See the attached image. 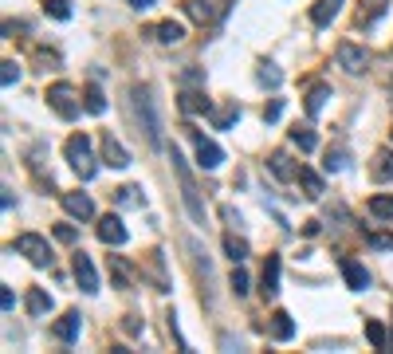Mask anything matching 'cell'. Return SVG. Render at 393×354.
<instances>
[{"label":"cell","instance_id":"6da1fadb","mask_svg":"<svg viewBox=\"0 0 393 354\" xmlns=\"http://www.w3.org/2000/svg\"><path fill=\"white\" fill-rule=\"evenodd\" d=\"M170 161H173V173H177V181H181V201H185L189 217H193L196 225H205V201H201V193H196V181H193V173H189V166H185V158H181L177 146L170 150Z\"/></svg>","mask_w":393,"mask_h":354},{"label":"cell","instance_id":"7a4b0ae2","mask_svg":"<svg viewBox=\"0 0 393 354\" xmlns=\"http://www.w3.org/2000/svg\"><path fill=\"white\" fill-rule=\"evenodd\" d=\"M134 114H138V122H142L145 138L154 146H162V122H157V107H154L150 87H134Z\"/></svg>","mask_w":393,"mask_h":354},{"label":"cell","instance_id":"3957f363","mask_svg":"<svg viewBox=\"0 0 393 354\" xmlns=\"http://www.w3.org/2000/svg\"><path fill=\"white\" fill-rule=\"evenodd\" d=\"M63 154H67L71 169H75L83 181H91V177L99 173V166H94V158H91V138L87 134H71L67 146H63Z\"/></svg>","mask_w":393,"mask_h":354},{"label":"cell","instance_id":"277c9868","mask_svg":"<svg viewBox=\"0 0 393 354\" xmlns=\"http://www.w3.org/2000/svg\"><path fill=\"white\" fill-rule=\"evenodd\" d=\"M48 107L55 110L60 118H79V99H75V87L71 83H52L48 87Z\"/></svg>","mask_w":393,"mask_h":354},{"label":"cell","instance_id":"5b68a950","mask_svg":"<svg viewBox=\"0 0 393 354\" xmlns=\"http://www.w3.org/2000/svg\"><path fill=\"white\" fill-rule=\"evenodd\" d=\"M16 252L28 256L35 268H48V264H52V248H48V240H43L40 232H20L16 236Z\"/></svg>","mask_w":393,"mask_h":354},{"label":"cell","instance_id":"8992f818","mask_svg":"<svg viewBox=\"0 0 393 354\" xmlns=\"http://www.w3.org/2000/svg\"><path fill=\"white\" fill-rule=\"evenodd\" d=\"M185 12L196 24H216L228 12V0H185Z\"/></svg>","mask_w":393,"mask_h":354},{"label":"cell","instance_id":"52a82bcc","mask_svg":"<svg viewBox=\"0 0 393 354\" xmlns=\"http://www.w3.org/2000/svg\"><path fill=\"white\" fill-rule=\"evenodd\" d=\"M189 138H193V146H196V166L201 169H216L224 161V150L213 142V138H205L201 130H189Z\"/></svg>","mask_w":393,"mask_h":354},{"label":"cell","instance_id":"ba28073f","mask_svg":"<svg viewBox=\"0 0 393 354\" xmlns=\"http://www.w3.org/2000/svg\"><path fill=\"white\" fill-rule=\"evenodd\" d=\"M71 272H75V284L83 287L87 295L99 291V272H94V264H91V256H87V252H75V256H71Z\"/></svg>","mask_w":393,"mask_h":354},{"label":"cell","instance_id":"9c48e42d","mask_svg":"<svg viewBox=\"0 0 393 354\" xmlns=\"http://www.w3.org/2000/svg\"><path fill=\"white\" fill-rule=\"evenodd\" d=\"M366 63H370V51L366 48H358V43H338V68L342 71H350V75H358V71H366Z\"/></svg>","mask_w":393,"mask_h":354},{"label":"cell","instance_id":"30bf717a","mask_svg":"<svg viewBox=\"0 0 393 354\" xmlns=\"http://www.w3.org/2000/svg\"><path fill=\"white\" fill-rule=\"evenodd\" d=\"M99 240L111 245V248L126 245V225H122V217H111V213H106V217L99 220Z\"/></svg>","mask_w":393,"mask_h":354},{"label":"cell","instance_id":"8fae6325","mask_svg":"<svg viewBox=\"0 0 393 354\" xmlns=\"http://www.w3.org/2000/svg\"><path fill=\"white\" fill-rule=\"evenodd\" d=\"M60 201H63V209H67L71 217H79V220H91L94 217V201L87 193H63Z\"/></svg>","mask_w":393,"mask_h":354},{"label":"cell","instance_id":"7c38bea8","mask_svg":"<svg viewBox=\"0 0 393 354\" xmlns=\"http://www.w3.org/2000/svg\"><path fill=\"white\" fill-rule=\"evenodd\" d=\"M342 279H346V287H354V291H362V287H370V272L362 268L358 260H342Z\"/></svg>","mask_w":393,"mask_h":354},{"label":"cell","instance_id":"4fadbf2b","mask_svg":"<svg viewBox=\"0 0 393 354\" xmlns=\"http://www.w3.org/2000/svg\"><path fill=\"white\" fill-rule=\"evenodd\" d=\"M103 158H106V166H114V169L130 166V154L122 150V142H118V138H111V134L103 138Z\"/></svg>","mask_w":393,"mask_h":354},{"label":"cell","instance_id":"5bb4252c","mask_svg":"<svg viewBox=\"0 0 393 354\" xmlns=\"http://www.w3.org/2000/svg\"><path fill=\"white\" fill-rule=\"evenodd\" d=\"M260 291L267 295V299H275L279 295V256H267V264H264V279H260Z\"/></svg>","mask_w":393,"mask_h":354},{"label":"cell","instance_id":"9a60e30c","mask_svg":"<svg viewBox=\"0 0 393 354\" xmlns=\"http://www.w3.org/2000/svg\"><path fill=\"white\" fill-rule=\"evenodd\" d=\"M177 107L185 110V114H209V99H205V91H181V99H177Z\"/></svg>","mask_w":393,"mask_h":354},{"label":"cell","instance_id":"2e32d148","mask_svg":"<svg viewBox=\"0 0 393 354\" xmlns=\"http://www.w3.org/2000/svg\"><path fill=\"white\" fill-rule=\"evenodd\" d=\"M79 327H83L79 311H67L60 323H55V338H60V343H75V338H79Z\"/></svg>","mask_w":393,"mask_h":354},{"label":"cell","instance_id":"e0dca14e","mask_svg":"<svg viewBox=\"0 0 393 354\" xmlns=\"http://www.w3.org/2000/svg\"><path fill=\"white\" fill-rule=\"evenodd\" d=\"M370 177H374V181H389V177H393V150H377V154H374Z\"/></svg>","mask_w":393,"mask_h":354},{"label":"cell","instance_id":"ac0fdd59","mask_svg":"<svg viewBox=\"0 0 393 354\" xmlns=\"http://www.w3.org/2000/svg\"><path fill=\"white\" fill-rule=\"evenodd\" d=\"M299 186H303V193H307L311 201H319V197H323V177H319L311 166H299Z\"/></svg>","mask_w":393,"mask_h":354},{"label":"cell","instance_id":"d6986e66","mask_svg":"<svg viewBox=\"0 0 393 354\" xmlns=\"http://www.w3.org/2000/svg\"><path fill=\"white\" fill-rule=\"evenodd\" d=\"M154 36H157V43H170V48H173V43L185 40V28H181L177 20H162V24L154 28Z\"/></svg>","mask_w":393,"mask_h":354},{"label":"cell","instance_id":"ffe728a7","mask_svg":"<svg viewBox=\"0 0 393 354\" xmlns=\"http://www.w3.org/2000/svg\"><path fill=\"white\" fill-rule=\"evenodd\" d=\"M272 338H275V343H287V338H295V323H291L287 311H275V315H272Z\"/></svg>","mask_w":393,"mask_h":354},{"label":"cell","instance_id":"44dd1931","mask_svg":"<svg viewBox=\"0 0 393 354\" xmlns=\"http://www.w3.org/2000/svg\"><path fill=\"white\" fill-rule=\"evenodd\" d=\"M338 9H342V0H319L315 9H311V20H315L319 28H326L334 16H338Z\"/></svg>","mask_w":393,"mask_h":354},{"label":"cell","instance_id":"7402d4cb","mask_svg":"<svg viewBox=\"0 0 393 354\" xmlns=\"http://www.w3.org/2000/svg\"><path fill=\"white\" fill-rule=\"evenodd\" d=\"M385 4H389V0H366V4H362V12H358V24L362 28L377 24V20L385 16Z\"/></svg>","mask_w":393,"mask_h":354},{"label":"cell","instance_id":"603a6c76","mask_svg":"<svg viewBox=\"0 0 393 354\" xmlns=\"http://www.w3.org/2000/svg\"><path fill=\"white\" fill-rule=\"evenodd\" d=\"M48 311H52V295L40 291V287H32V291H28V315L40 319V315H48Z\"/></svg>","mask_w":393,"mask_h":354},{"label":"cell","instance_id":"cb8c5ba5","mask_svg":"<svg viewBox=\"0 0 393 354\" xmlns=\"http://www.w3.org/2000/svg\"><path fill=\"white\" fill-rule=\"evenodd\" d=\"M267 166H272V173L279 177V181H291V177H295V166H291V158L283 150H275L272 158H267Z\"/></svg>","mask_w":393,"mask_h":354},{"label":"cell","instance_id":"d4e9b609","mask_svg":"<svg viewBox=\"0 0 393 354\" xmlns=\"http://www.w3.org/2000/svg\"><path fill=\"white\" fill-rule=\"evenodd\" d=\"M326 95H331V87H326V83H319V87H311V91H307V102H303V107H307L311 118H319V110H323Z\"/></svg>","mask_w":393,"mask_h":354},{"label":"cell","instance_id":"484cf974","mask_svg":"<svg viewBox=\"0 0 393 354\" xmlns=\"http://www.w3.org/2000/svg\"><path fill=\"white\" fill-rule=\"evenodd\" d=\"M83 110H87V114H103V110H106V99H103V91H99L94 83L83 91Z\"/></svg>","mask_w":393,"mask_h":354},{"label":"cell","instance_id":"4316f807","mask_svg":"<svg viewBox=\"0 0 393 354\" xmlns=\"http://www.w3.org/2000/svg\"><path fill=\"white\" fill-rule=\"evenodd\" d=\"M111 272H114V284H118V287H130V284H134V268H130L122 256H111Z\"/></svg>","mask_w":393,"mask_h":354},{"label":"cell","instance_id":"83f0119b","mask_svg":"<svg viewBox=\"0 0 393 354\" xmlns=\"http://www.w3.org/2000/svg\"><path fill=\"white\" fill-rule=\"evenodd\" d=\"M370 213H374L377 220H389L393 225V197H385V193L370 197Z\"/></svg>","mask_w":393,"mask_h":354},{"label":"cell","instance_id":"f1b7e54d","mask_svg":"<svg viewBox=\"0 0 393 354\" xmlns=\"http://www.w3.org/2000/svg\"><path fill=\"white\" fill-rule=\"evenodd\" d=\"M291 142L299 146L303 154H311L319 146V138H315V130H311V127H295V130H291Z\"/></svg>","mask_w":393,"mask_h":354},{"label":"cell","instance_id":"f546056e","mask_svg":"<svg viewBox=\"0 0 393 354\" xmlns=\"http://www.w3.org/2000/svg\"><path fill=\"white\" fill-rule=\"evenodd\" d=\"M232 122H240V107H236V102H228V107H221V110L213 114V127H216V130H228Z\"/></svg>","mask_w":393,"mask_h":354},{"label":"cell","instance_id":"4dcf8cb0","mask_svg":"<svg viewBox=\"0 0 393 354\" xmlns=\"http://www.w3.org/2000/svg\"><path fill=\"white\" fill-rule=\"evenodd\" d=\"M224 252L232 256V264H240L244 256H248V240H240L236 232H228V236H224Z\"/></svg>","mask_w":393,"mask_h":354},{"label":"cell","instance_id":"1f68e13d","mask_svg":"<svg viewBox=\"0 0 393 354\" xmlns=\"http://www.w3.org/2000/svg\"><path fill=\"white\" fill-rule=\"evenodd\" d=\"M256 79H260V87H272V91H275V87H279V83H283V71H279V68H275V63H260V71H256Z\"/></svg>","mask_w":393,"mask_h":354},{"label":"cell","instance_id":"d6a6232c","mask_svg":"<svg viewBox=\"0 0 393 354\" xmlns=\"http://www.w3.org/2000/svg\"><path fill=\"white\" fill-rule=\"evenodd\" d=\"M114 201L118 205H145V193H142V186H122L118 193H114Z\"/></svg>","mask_w":393,"mask_h":354},{"label":"cell","instance_id":"836d02e7","mask_svg":"<svg viewBox=\"0 0 393 354\" xmlns=\"http://www.w3.org/2000/svg\"><path fill=\"white\" fill-rule=\"evenodd\" d=\"M43 12L55 20H71V0H43Z\"/></svg>","mask_w":393,"mask_h":354},{"label":"cell","instance_id":"e575fe53","mask_svg":"<svg viewBox=\"0 0 393 354\" xmlns=\"http://www.w3.org/2000/svg\"><path fill=\"white\" fill-rule=\"evenodd\" d=\"M366 338H370V346H377V350H382V346H385V327L377 319H370L366 323Z\"/></svg>","mask_w":393,"mask_h":354},{"label":"cell","instance_id":"d590c367","mask_svg":"<svg viewBox=\"0 0 393 354\" xmlns=\"http://www.w3.org/2000/svg\"><path fill=\"white\" fill-rule=\"evenodd\" d=\"M228 284H232V291H236V295H248V272H244V268H232V279H228Z\"/></svg>","mask_w":393,"mask_h":354},{"label":"cell","instance_id":"8d00e7d4","mask_svg":"<svg viewBox=\"0 0 393 354\" xmlns=\"http://www.w3.org/2000/svg\"><path fill=\"white\" fill-rule=\"evenodd\" d=\"M0 68H4V71H0V79H4V87H12V83H16V79H20V68H16V63H12V59H4Z\"/></svg>","mask_w":393,"mask_h":354},{"label":"cell","instance_id":"74e56055","mask_svg":"<svg viewBox=\"0 0 393 354\" xmlns=\"http://www.w3.org/2000/svg\"><path fill=\"white\" fill-rule=\"evenodd\" d=\"M181 83H185V87L205 83V71H201V68H185V71H181Z\"/></svg>","mask_w":393,"mask_h":354},{"label":"cell","instance_id":"f35d334b","mask_svg":"<svg viewBox=\"0 0 393 354\" xmlns=\"http://www.w3.org/2000/svg\"><path fill=\"white\" fill-rule=\"evenodd\" d=\"M326 169H346V150H334V154H326Z\"/></svg>","mask_w":393,"mask_h":354},{"label":"cell","instance_id":"ab89813d","mask_svg":"<svg viewBox=\"0 0 393 354\" xmlns=\"http://www.w3.org/2000/svg\"><path fill=\"white\" fill-rule=\"evenodd\" d=\"M55 240H63V245H75V228H71V225H55Z\"/></svg>","mask_w":393,"mask_h":354},{"label":"cell","instance_id":"60d3db41","mask_svg":"<svg viewBox=\"0 0 393 354\" xmlns=\"http://www.w3.org/2000/svg\"><path fill=\"white\" fill-rule=\"evenodd\" d=\"M279 114H283V102H279V99H272V102H267V110H264V122H275Z\"/></svg>","mask_w":393,"mask_h":354},{"label":"cell","instance_id":"b9f144b4","mask_svg":"<svg viewBox=\"0 0 393 354\" xmlns=\"http://www.w3.org/2000/svg\"><path fill=\"white\" fill-rule=\"evenodd\" d=\"M122 327H126V335H138V331H142V323H138V315H126V323H122Z\"/></svg>","mask_w":393,"mask_h":354},{"label":"cell","instance_id":"7bdbcfd3","mask_svg":"<svg viewBox=\"0 0 393 354\" xmlns=\"http://www.w3.org/2000/svg\"><path fill=\"white\" fill-rule=\"evenodd\" d=\"M0 304H4V311H12V307H16V299H12V291H9V287L0 291Z\"/></svg>","mask_w":393,"mask_h":354},{"label":"cell","instance_id":"ee69618b","mask_svg":"<svg viewBox=\"0 0 393 354\" xmlns=\"http://www.w3.org/2000/svg\"><path fill=\"white\" fill-rule=\"evenodd\" d=\"M134 9H154V0H130Z\"/></svg>","mask_w":393,"mask_h":354}]
</instances>
